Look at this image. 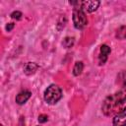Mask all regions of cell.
<instances>
[{"mask_svg": "<svg viewBox=\"0 0 126 126\" xmlns=\"http://www.w3.org/2000/svg\"><path fill=\"white\" fill-rule=\"evenodd\" d=\"M126 100V87H123L122 90H120L119 92L108 95L101 106L102 112L105 115H110L112 114L117 107H119L121 104L124 103V101Z\"/></svg>", "mask_w": 126, "mask_h": 126, "instance_id": "6da1fadb", "label": "cell"}, {"mask_svg": "<svg viewBox=\"0 0 126 126\" xmlns=\"http://www.w3.org/2000/svg\"><path fill=\"white\" fill-rule=\"evenodd\" d=\"M62 97V91L57 85H50L44 92V100L49 104H55Z\"/></svg>", "mask_w": 126, "mask_h": 126, "instance_id": "7a4b0ae2", "label": "cell"}, {"mask_svg": "<svg viewBox=\"0 0 126 126\" xmlns=\"http://www.w3.org/2000/svg\"><path fill=\"white\" fill-rule=\"evenodd\" d=\"M73 23H74V27L78 30L84 29L88 24L87 16L85 14V11L81 8V6L80 8L76 7L73 11Z\"/></svg>", "mask_w": 126, "mask_h": 126, "instance_id": "3957f363", "label": "cell"}, {"mask_svg": "<svg viewBox=\"0 0 126 126\" xmlns=\"http://www.w3.org/2000/svg\"><path fill=\"white\" fill-rule=\"evenodd\" d=\"M99 6V1L96 0H87L81 2V8L86 12H94L95 11Z\"/></svg>", "mask_w": 126, "mask_h": 126, "instance_id": "277c9868", "label": "cell"}, {"mask_svg": "<svg viewBox=\"0 0 126 126\" xmlns=\"http://www.w3.org/2000/svg\"><path fill=\"white\" fill-rule=\"evenodd\" d=\"M113 126H126V107L121 109L114 116Z\"/></svg>", "mask_w": 126, "mask_h": 126, "instance_id": "5b68a950", "label": "cell"}, {"mask_svg": "<svg viewBox=\"0 0 126 126\" xmlns=\"http://www.w3.org/2000/svg\"><path fill=\"white\" fill-rule=\"evenodd\" d=\"M109 53H110V47L107 46L106 44H102L100 46V53H99V56H98L99 65H103L106 62Z\"/></svg>", "mask_w": 126, "mask_h": 126, "instance_id": "8992f818", "label": "cell"}, {"mask_svg": "<svg viewBox=\"0 0 126 126\" xmlns=\"http://www.w3.org/2000/svg\"><path fill=\"white\" fill-rule=\"evenodd\" d=\"M31 95H32V93L31 92H29V91H23V92H21V93H19L17 94V96H16V102L18 104H20V105L21 104H24L31 97Z\"/></svg>", "mask_w": 126, "mask_h": 126, "instance_id": "52a82bcc", "label": "cell"}, {"mask_svg": "<svg viewBox=\"0 0 126 126\" xmlns=\"http://www.w3.org/2000/svg\"><path fill=\"white\" fill-rule=\"evenodd\" d=\"M38 69V65L36 63H33V62H29L25 65L24 67V72L26 75H32L36 72V70Z\"/></svg>", "mask_w": 126, "mask_h": 126, "instance_id": "ba28073f", "label": "cell"}, {"mask_svg": "<svg viewBox=\"0 0 126 126\" xmlns=\"http://www.w3.org/2000/svg\"><path fill=\"white\" fill-rule=\"evenodd\" d=\"M83 68H84L83 62H81V61L76 62V63H75V66H74V68H73V74H74L75 76H79V75L82 73Z\"/></svg>", "mask_w": 126, "mask_h": 126, "instance_id": "9c48e42d", "label": "cell"}, {"mask_svg": "<svg viewBox=\"0 0 126 126\" xmlns=\"http://www.w3.org/2000/svg\"><path fill=\"white\" fill-rule=\"evenodd\" d=\"M116 37L119 39H126V26H121L117 30Z\"/></svg>", "mask_w": 126, "mask_h": 126, "instance_id": "30bf717a", "label": "cell"}, {"mask_svg": "<svg viewBox=\"0 0 126 126\" xmlns=\"http://www.w3.org/2000/svg\"><path fill=\"white\" fill-rule=\"evenodd\" d=\"M63 46L66 47V48H69L71 47L73 44H74V37H70V36H67L63 39V42H62Z\"/></svg>", "mask_w": 126, "mask_h": 126, "instance_id": "8fae6325", "label": "cell"}, {"mask_svg": "<svg viewBox=\"0 0 126 126\" xmlns=\"http://www.w3.org/2000/svg\"><path fill=\"white\" fill-rule=\"evenodd\" d=\"M118 82L122 85V87H126V71H123L118 75Z\"/></svg>", "mask_w": 126, "mask_h": 126, "instance_id": "7c38bea8", "label": "cell"}, {"mask_svg": "<svg viewBox=\"0 0 126 126\" xmlns=\"http://www.w3.org/2000/svg\"><path fill=\"white\" fill-rule=\"evenodd\" d=\"M11 17L15 20H21L22 19V13L20 11H14L12 14H11Z\"/></svg>", "mask_w": 126, "mask_h": 126, "instance_id": "4fadbf2b", "label": "cell"}, {"mask_svg": "<svg viewBox=\"0 0 126 126\" xmlns=\"http://www.w3.org/2000/svg\"><path fill=\"white\" fill-rule=\"evenodd\" d=\"M48 120V117H47V115H45V114H40L39 116H38V122L39 123H44V122H46Z\"/></svg>", "mask_w": 126, "mask_h": 126, "instance_id": "5bb4252c", "label": "cell"}, {"mask_svg": "<svg viewBox=\"0 0 126 126\" xmlns=\"http://www.w3.org/2000/svg\"><path fill=\"white\" fill-rule=\"evenodd\" d=\"M14 23H9L7 26H6V31L7 32H10V31H12V29L14 28Z\"/></svg>", "mask_w": 126, "mask_h": 126, "instance_id": "9a60e30c", "label": "cell"}, {"mask_svg": "<svg viewBox=\"0 0 126 126\" xmlns=\"http://www.w3.org/2000/svg\"><path fill=\"white\" fill-rule=\"evenodd\" d=\"M1 126H3V125H1Z\"/></svg>", "mask_w": 126, "mask_h": 126, "instance_id": "2e32d148", "label": "cell"}]
</instances>
